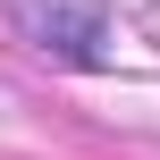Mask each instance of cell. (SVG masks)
Masks as SVG:
<instances>
[{
    "mask_svg": "<svg viewBox=\"0 0 160 160\" xmlns=\"http://www.w3.org/2000/svg\"><path fill=\"white\" fill-rule=\"evenodd\" d=\"M8 34L59 68H101L110 59V8L101 0H0Z\"/></svg>",
    "mask_w": 160,
    "mask_h": 160,
    "instance_id": "6da1fadb",
    "label": "cell"
}]
</instances>
